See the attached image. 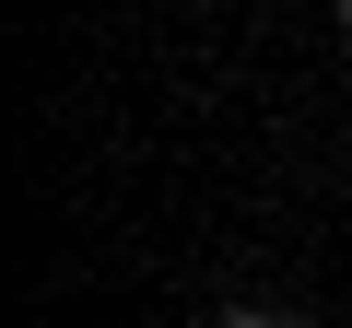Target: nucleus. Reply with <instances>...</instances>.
<instances>
[{"label": "nucleus", "mask_w": 352, "mask_h": 328, "mask_svg": "<svg viewBox=\"0 0 352 328\" xmlns=\"http://www.w3.org/2000/svg\"><path fill=\"white\" fill-rule=\"evenodd\" d=\"M223 328H294V316H223Z\"/></svg>", "instance_id": "1"}, {"label": "nucleus", "mask_w": 352, "mask_h": 328, "mask_svg": "<svg viewBox=\"0 0 352 328\" xmlns=\"http://www.w3.org/2000/svg\"><path fill=\"white\" fill-rule=\"evenodd\" d=\"M340 24H352V0H340Z\"/></svg>", "instance_id": "2"}]
</instances>
